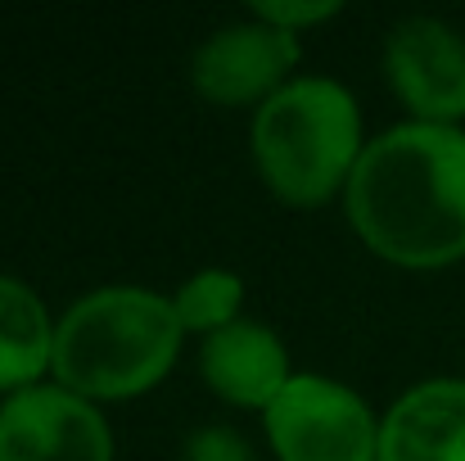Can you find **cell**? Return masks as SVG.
I'll return each mask as SVG.
<instances>
[{"instance_id": "3", "label": "cell", "mask_w": 465, "mask_h": 461, "mask_svg": "<svg viewBox=\"0 0 465 461\" xmlns=\"http://www.w3.org/2000/svg\"><path fill=\"white\" fill-rule=\"evenodd\" d=\"M253 158L281 199L299 208L330 199L334 185H348L361 158V118L352 95L325 77L285 82L253 118Z\"/></svg>"}, {"instance_id": "8", "label": "cell", "mask_w": 465, "mask_h": 461, "mask_svg": "<svg viewBox=\"0 0 465 461\" xmlns=\"http://www.w3.org/2000/svg\"><path fill=\"white\" fill-rule=\"evenodd\" d=\"M380 461H465V380H430L380 421Z\"/></svg>"}, {"instance_id": "4", "label": "cell", "mask_w": 465, "mask_h": 461, "mask_svg": "<svg viewBox=\"0 0 465 461\" xmlns=\"http://www.w3.org/2000/svg\"><path fill=\"white\" fill-rule=\"evenodd\" d=\"M267 435L281 461H380L371 407L325 376H294L267 407Z\"/></svg>"}, {"instance_id": "2", "label": "cell", "mask_w": 465, "mask_h": 461, "mask_svg": "<svg viewBox=\"0 0 465 461\" xmlns=\"http://www.w3.org/2000/svg\"><path fill=\"white\" fill-rule=\"evenodd\" d=\"M181 316L154 290H95L54 330V376L82 398H132L167 376L181 348Z\"/></svg>"}, {"instance_id": "10", "label": "cell", "mask_w": 465, "mask_h": 461, "mask_svg": "<svg viewBox=\"0 0 465 461\" xmlns=\"http://www.w3.org/2000/svg\"><path fill=\"white\" fill-rule=\"evenodd\" d=\"M54 321L36 290L0 276V389H32V380L54 366Z\"/></svg>"}, {"instance_id": "7", "label": "cell", "mask_w": 465, "mask_h": 461, "mask_svg": "<svg viewBox=\"0 0 465 461\" xmlns=\"http://www.w3.org/2000/svg\"><path fill=\"white\" fill-rule=\"evenodd\" d=\"M389 82L420 123L465 118V41L439 18H407L389 36Z\"/></svg>"}, {"instance_id": "11", "label": "cell", "mask_w": 465, "mask_h": 461, "mask_svg": "<svg viewBox=\"0 0 465 461\" xmlns=\"http://www.w3.org/2000/svg\"><path fill=\"white\" fill-rule=\"evenodd\" d=\"M240 299H244V286H240L235 272H199V276H190L176 290L172 307H176V316H181L185 330H208L213 335V330L240 321L235 316Z\"/></svg>"}, {"instance_id": "13", "label": "cell", "mask_w": 465, "mask_h": 461, "mask_svg": "<svg viewBox=\"0 0 465 461\" xmlns=\"http://www.w3.org/2000/svg\"><path fill=\"white\" fill-rule=\"evenodd\" d=\"M190 461H253L249 444L235 430H203L190 444Z\"/></svg>"}, {"instance_id": "1", "label": "cell", "mask_w": 465, "mask_h": 461, "mask_svg": "<svg viewBox=\"0 0 465 461\" xmlns=\"http://www.w3.org/2000/svg\"><path fill=\"white\" fill-rule=\"evenodd\" d=\"M348 217L398 267L465 258V132L407 123L371 141L348 176Z\"/></svg>"}, {"instance_id": "5", "label": "cell", "mask_w": 465, "mask_h": 461, "mask_svg": "<svg viewBox=\"0 0 465 461\" xmlns=\"http://www.w3.org/2000/svg\"><path fill=\"white\" fill-rule=\"evenodd\" d=\"M0 461H114V439L82 394L32 385L0 407Z\"/></svg>"}, {"instance_id": "12", "label": "cell", "mask_w": 465, "mask_h": 461, "mask_svg": "<svg viewBox=\"0 0 465 461\" xmlns=\"http://www.w3.org/2000/svg\"><path fill=\"white\" fill-rule=\"evenodd\" d=\"M330 14H339L334 0H258L253 5V18H262L272 27H285L294 36H299V27H312V23H321Z\"/></svg>"}, {"instance_id": "6", "label": "cell", "mask_w": 465, "mask_h": 461, "mask_svg": "<svg viewBox=\"0 0 465 461\" xmlns=\"http://www.w3.org/2000/svg\"><path fill=\"white\" fill-rule=\"evenodd\" d=\"M299 64V41L285 27H272L262 18L213 32L190 64V82L213 105H249L272 100L285 86V73Z\"/></svg>"}, {"instance_id": "9", "label": "cell", "mask_w": 465, "mask_h": 461, "mask_svg": "<svg viewBox=\"0 0 465 461\" xmlns=\"http://www.w3.org/2000/svg\"><path fill=\"white\" fill-rule=\"evenodd\" d=\"M203 376L222 398H231L240 407H262V412L294 380L285 344L262 321H231V326L213 330L203 344Z\"/></svg>"}]
</instances>
